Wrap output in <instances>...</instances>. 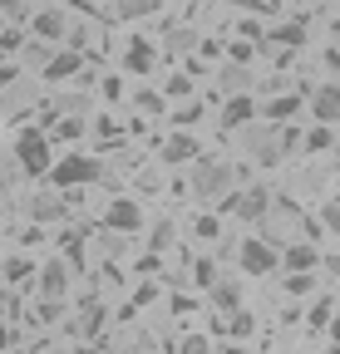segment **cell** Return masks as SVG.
<instances>
[{"mask_svg": "<svg viewBox=\"0 0 340 354\" xmlns=\"http://www.w3.org/2000/svg\"><path fill=\"white\" fill-rule=\"evenodd\" d=\"M94 138H99V148H109V153H114V148H123V138H129V133H123V123H118V118L99 113V118H94Z\"/></svg>", "mask_w": 340, "mask_h": 354, "instance_id": "22", "label": "cell"}, {"mask_svg": "<svg viewBox=\"0 0 340 354\" xmlns=\"http://www.w3.org/2000/svg\"><path fill=\"white\" fill-rule=\"evenodd\" d=\"M321 69H325V84H335V74H340V50H335V44L321 50Z\"/></svg>", "mask_w": 340, "mask_h": 354, "instance_id": "37", "label": "cell"}, {"mask_svg": "<svg viewBox=\"0 0 340 354\" xmlns=\"http://www.w3.org/2000/svg\"><path fill=\"white\" fill-rule=\"evenodd\" d=\"M193 310H197V300H193L188 290H178V295H173V315L183 320V315H193Z\"/></svg>", "mask_w": 340, "mask_h": 354, "instance_id": "39", "label": "cell"}, {"mask_svg": "<svg viewBox=\"0 0 340 354\" xmlns=\"http://www.w3.org/2000/svg\"><path fill=\"white\" fill-rule=\"evenodd\" d=\"M153 300H158V281H138V286H134L129 310H143V305H153Z\"/></svg>", "mask_w": 340, "mask_h": 354, "instance_id": "35", "label": "cell"}, {"mask_svg": "<svg viewBox=\"0 0 340 354\" xmlns=\"http://www.w3.org/2000/svg\"><path fill=\"white\" fill-rule=\"evenodd\" d=\"M217 123L222 133H242L257 123V99L251 94H232V99H217Z\"/></svg>", "mask_w": 340, "mask_h": 354, "instance_id": "13", "label": "cell"}, {"mask_svg": "<svg viewBox=\"0 0 340 354\" xmlns=\"http://www.w3.org/2000/svg\"><path fill=\"white\" fill-rule=\"evenodd\" d=\"M39 241H45V232H39V227H20V246H39Z\"/></svg>", "mask_w": 340, "mask_h": 354, "instance_id": "41", "label": "cell"}, {"mask_svg": "<svg viewBox=\"0 0 340 354\" xmlns=\"http://www.w3.org/2000/svg\"><path fill=\"white\" fill-rule=\"evenodd\" d=\"M104 162L94 158V153H64V158H55L50 162V172H45V183H50V192H79V187H89V183H104Z\"/></svg>", "mask_w": 340, "mask_h": 354, "instance_id": "1", "label": "cell"}, {"mask_svg": "<svg viewBox=\"0 0 340 354\" xmlns=\"http://www.w3.org/2000/svg\"><path fill=\"white\" fill-rule=\"evenodd\" d=\"M10 153H15V167H20L25 177H45V172H50V162H55L50 138H45V133H39L35 123L15 133V148H10Z\"/></svg>", "mask_w": 340, "mask_h": 354, "instance_id": "4", "label": "cell"}, {"mask_svg": "<svg viewBox=\"0 0 340 354\" xmlns=\"http://www.w3.org/2000/svg\"><path fill=\"white\" fill-rule=\"evenodd\" d=\"M158 94H163V104H168V99H193V94H197V84H193L183 69H173V74L163 79V88H158Z\"/></svg>", "mask_w": 340, "mask_h": 354, "instance_id": "25", "label": "cell"}, {"mask_svg": "<svg viewBox=\"0 0 340 354\" xmlns=\"http://www.w3.org/2000/svg\"><path fill=\"white\" fill-rule=\"evenodd\" d=\"M158 158L168 167H193L202 158V138L197 133H168V138H158Z\"/></svg>", "mask_w": 340, "mask_h": 354, "instance_id": "11", "label": "cell"}, {"mask_svg": "<svg viewBox=\"0 0 340 354\" xmlns=\"http://www.w3.org/2000/svg\"><path fill=\"white\" fill-rule=\"evenodd\" d=\"M114 20H148V15H163V6H153V0H118V6H109Z\"/></svg>", "mask_w": 340, "mask_h": 354, "instance_id": "23", "label": "cell"}, {"mask_svg": "<svg viewBox=\"0 0 340 354\" xmlns=\"http://www.w3.org/2000/svg\"><path fill=\"white\" fill-rule=\"evenodd\" d=\"M188 192L202 197V202H222V197L232 192V162L202 153V158L188 167Z\"/></svg>", "mask_w": 340, "mask_h": 354, "instance_id": "2", "label": "cell"}, {"mask_svg": "<svg viewBox=\"0 0 340 354\" xmlns=\"http://www.w3.org/2000/svg\"><path fill=\"white\" fill-rule=\"evenodd\" d=\"M202 99H188V104H178V109H168V123H173V133H193L197 123H202Z\"/></svg>", "mask_w": 340, "mask_h": 354, "instance_id": "21", "label": "cell"}, {"mask_svg": "<svg viewBox=\"0 0 340 354\" xmlns=\"http://www.w3.org/2000/svg\"><path fill=\"white\" fill-rule=\"evenodd\" d=\"M99 246H104V251H114V261H118L129 241H123V236H114V232H99Z\"/></svg>", "mask_w": 340, "mask_h": 354, "instance_id": "40", "label": "cell"}, {"mask_svg": "<svg viewBox=\"0 0 340 354\" xmlns=\"http://www.w3.org/2000/svg\"><path fill=\"white\" fill-rule=\"evenodd\" d=\"M158 64H163V59H158V39H143V35H134L129 44H123V59H118V69L129 74V79H148Z\"/></svg>", "mask_w": 340, "mask_h": 354, "instance_id": "10", "label": "cell"}, {"mask_svg": "<svg viewBox=\"0 0 340 354\" xmlns=\"http://www.w3.org/2000/svg\"><path fill=\"white\" fill-rule=\"evenodd\" d=\"M64 315H69L64 300H35V315H30V320H35V325H55V320H64Z\"/></svg>", "mask_w": 340, "mask_h": 354, "instance_id": "29", "label": "cell"}, {"mask_svg": "<svg viewBox=\"0 0 340 354\" xmlns=\"http://www.w3.org/2000/svg\"><path fill=\"white\" fill-rule=\"evenodd\" d=\"M25 216H30V227H55V221H69V202H64V192H39V197H30L25 202Z\"/></svg>", "mask_w": 340, "mask_h": 354, "instance_id": "12", "label": "cell"}, {"mask_svg": "<svg viewBox=\"0 0 340 354\" xmlns=\"http://www.w3.org/2000/svg\"><path fill=\"white\" fill-rule=\"evenodd\" d=\"M222 227H227V221H222V216H212V212L193 216V236H197V241H222Z\"/></svg>", "mask_w": 340, "mask_h": 354, "instance_id": "28", "label": "cell"}, {"mask_svg": "<svg viewBox=\"0 0 340 354\" xmlns=\"http://www.w3.org/2000/svg\"><path fill=\"white\" fill-rule=\"evenodd\" d=\"M306 109H311V123H321V128H335L340 123V84H316L311 88V99H306Z\"/></svg>", "mask_w": 340, "mask_h": 354, "instance_id": "14", "label": "cell"}, {"mask_svg": "<svg viewBox=\"0 0 340 354\" xmlns=\"http://www.w3.org/2000/svg\"><path fill=\"white\" fill-rule=\"evenodd\" d=\"M134 104H138V113H168V104H163V94H158V88L153 84H138V94H134Z\"/></svg>", "mask_w": 340, "mask_h": 354, "instance_id": "30", "label": "cell"}, {"mask_svg": "<svg viewBox=\"0 0 340 354\" xmlns=\"http://www.w3.org/2000/svg\"><path fill=\"white\" fill-rule=\"evenodd\" d=\"M242 148H247V167H281L276 128H267V123H251V128H242Z\"/></svg>", "mask_w": 340, "mask_h": 354, "instance_id": "6", "label": "cell"}, {"mask_svg": "<svg viewBox=\"0 0 340 354\" xmlns=\"http://www.w3.org/2000/svg\"><path fill=\"white\" fill-rule=\"evenodd\" d=\"M330 148H335V128H321V123L301 128V158H321Z\"/></svg>", "mask_w": 340, "mask_h": 354, "instance_id": "19", "label": "cell"}, {"mask_svg": "<svg viewBox=\"0 0 340 354\" xmlns=\"http://www.w3.org/2000/svg\"><path fill=\"white\" fill-rule=\"evenodd\" d=\"M301 325H306L311 335H325V330L335 325V290H316L311 310H301Z\"/></svg>", "mask_w": 340, "mask_h": 354, "instance_id": "17", "label": "cell"}, {"mask_svg": "<svg viewBox=\"0 0 340 354\" xmlns=\"http://www.w3.org/2000/svg\"><path fill=\"white\" fill-rule=\"evenodd\" d=\"M281 290H286L296 305H301V300H311V295L321 290V276H316V271H311V276H286V281H281Z\"/></svg>", "mask_w": 340, "mask_h": 354, "instance_id": "26", "label": "cell"}, {"mask_svg": "<svg viewBox=\"0 0 340 354\" xmlns=\"http://www.w3.org/2000/svg\"><path fill=\"white\" fill-rule=\"evenodd\" d=\"M15 349H20V325L0 320V354H15Z\"/></svg>", "mask_w": 340, "mask_h": 354, "instance_id": "36", "label": "cell"}, {"mask_svg": "<svg viewBox=\"0 0 340 354\" xmlns=\"http://www.w3.org/2000/svg\"><path fill=\"white\" fill-rule=\"evenodd\" d=\"M173 236H178V227H173L168 216H158V221H153V232H148V251H153V256H163L168 246H173Z\"/></svg>", "mask_w": 340, "mask_h": 354, "instance_id": "27", "label": "cell"}, {"mask_svg": "<svg viewBox=\"0 0 340 354\" xmlns=\"http://www.w3.org/2000/svg\"><path fill=\"white\" fill-rule=\"evenodd\" d=\"M35 271H39L35 256H0V281H6V290H15V295H25L35 286Z\"/></svg>", "mask_w": 340, "mask_h": 354, "instance_id": "15", "label": "cell"}, {"mask_svg": "<svg viewBox=\"0 0 340 354\" xmlns=\"http://www.w3.org/2000/svg\"><path fill=\"white\" fill-rule=\"evenodd\" d=\"M79 69H84V55L55 50V55L45 59V69H39V79H45V84H69V79H79Z\"/></svg>", "mask_w": 340, "mask_h": 354, "instance_id": "16", "label": "cell"}, {"mask_svg": "<svg viewBox=\"0 0 340 354\" xmlns=\"http://www.w3.org/2000/svg\"><path fill=\"white\" fill-rule=\"evenodd\" d=\"M45 138H50V148H55V143H64V148L79 143V138H84V118H55Z\"/></svg>", "mask_w": 340, "mask_h": 354, "instance_id": "24", "label": "cell"}, {"mask_svg": "<svg viewBox=\"0 0 340 354\" xmlns=\"http://www.w3.org/2000/svg\"><path fill=\"white\" fill-rule=\"evenodd\" d=\"M134 354H143V349H134Z\"/></svg>", "mask_w": 340, "mask_h": 354, "instance_id": "42", "label": "cell"}, {"mask_svg": "<svg viewBox=\"0 0 340 354\" xmlns=\"http://www.w3.org/2000/svg\"><path fill=\"white\" fill-rule=\"evenodd\" d=\"M251 330H257V320H251L247 310H237V315L222 320V335H227V339H251Z\"/></svg>", "mask_w": 340, "mask_h": 354, "instance_id": "31", "label": "cell"}, {"mask_svg": "<svg viewBox=\"0 0 340 354\" xmlns=\"http://www.w3.org/2000/svg\"><path fill=\"white\" fill-rule=\"evenodd\" d=\"M262 216H271V187L267 183L232 187V221H262Z\"/></svg>", "mask_w": 340, "mask_h": 354, "instance_id": "8", "label": "cell"}, {"mask_svg": "<svg viewBox=\"0 0 340 354\" xmlns=\"http://www.w3.org/2000/svg\"><path fill=\"white\" fill-rule=\"evenodd\" d=\"M158 271H163V256H153V251L134 256V276H138V281H153Z\"/></svg>", "mask_w": 340, "mask_h": 354, "instance_id": "33", "label": "cell"}, {"mask_svg": "<svg viewBox=\"0 0 340 354\" xmlns=\"http://www.w3.org/2000/svg\"><path fill=\"white\" fill-rule=\"evenodd\" d=\"M25 35L55 50V44H64V35H69V10H64V6H35Z\"/></svg>", "mask_w": 340, "mask_h": 354, "instance_id": "5", "label": "cell"}, {"mask_svg": "<svg viewBox=\"0 0 340 354\" xmlns=\"http://www.w3.org/2000/svg\"><path fill=\"white\" fill-rule=\"evenodd\" d=\"M99 232H114V236H138V232H148V212H143V202L138 197H109L104 202V216H99Z\"/></svg>", "mask_w": 340, "mask_h": 354, "instance_id": "3", "label": "cell"}, {"mask_svg": "<svg viewBox=\"0 0 340 354\" xmlns=\"http://www.w3.org/2000/svg\"><path fill=\"white\" fill-rule=\"evenodd\" d=\"M69 286H74V276H69V266L60 256L39 261V271H35V300H64Z\"/></svg>", "mask_w": 340, "mask_h": 354, "instance_id": "9", "label": "cell"}, {"mask_svg": "<svg viewBox=\"0 0 340 354\" xmlns=\"http://www.w3.org/2000/svg\"><path fill=\"white\" fill-rule=\"evenodd\" d=\"M222 276V266L212 261V256H188V276L183 281H193L197 290H212V281Z\"/></svg>", "mask_w": 340, "mask_h": 354, "instance_id": "20", "label": "cell"}, {"mask_svg": "<svg viewBox=\"0 0 340 354\" xmlns=\"http://www.w3.org/2000/svg\"><path fill=\"white\" fill-rule=\"evenodd\" d=\"M207 305L217 310L222 320L237 315V310H242V286H237L232 276H217V281H212V290H207Z\"/></svg>", "mask_w": 340, "mask_h": 354, "instance_id": "18", "label": "cell"}, {"mask_svg": "<svg viewBox=\"0 0 340 354\" xmlns=\"http://www.w3.org/2000/svg\"><path fill=\"white\" fill-rule=\"evenodd\" d=\"M232 256H237V266L247 276H276V246L271 241H262V236H242L237 246H232Z\"/></svg>", "mask_w": 340, "mask_h": 354, "instance_id": "7", "label": "cell"}, {"mask_svg": "<svg viewBox=\"0 0 340 354\" xmlns=\"http://www.w3.org/2000/svg\"><path fill=\"white\" fill-rule=\"evenodd\" d=\"M316 221H321V232H325V236H335V232H340V207H335V202H321Z\"/></svg>", "mask_w": 340, "mask_h": 354, "instance_id": "34", "label": "cell"}, {"mask_svg": "<svg viewBox=\"0 0 340 354\" xmlns=\"http://www.w3.org/2000/svg\"><path fill=\"white\" fill-rule=\"evenodd\" d=\"M178 354H212V344H207V335H183Z\"/></svg>", "mask_w": 340, "mask_h": 354, "instance_id": "38", "label": "cell"}, {"mask_svg": "<svg viewBox=\"0 0 340 354\" xmlns=\"http://www.w3.org/2000/svg\"><path fill=\"white\" fill-rule=\"evenodd\" d=\"M94 94H99V104H118L123 99V74H104L94 84Z\"/></svg>", "mask_w": 340, "mask_h": 354, "instance_id": "32", "label": "cell"}]
</instances>
